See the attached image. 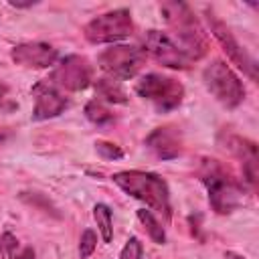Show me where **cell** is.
<instances>
[{
	"instance_id": "obj_14",
	"label": "cell",
	"mask_w": 259,
	"mask_h": 259,
	"mask_svg": "<svg viewBox=\"0 0 259 259\" xmlns=\"http://www.w3.org/2000/svg\"><path fill=\"white\" fill-rule=\"evenodd\" d=\"M146 146L162 160H172L180 154V136L172 127H156L148 138Z\"/></svg>"
},
{
	"instance_id": "obj_19",
	"label": "cell",
	"mask_w": 259,
	"mask_h": 259,
	"mask_svg": "<svg viewBox=\"0 0 259 259\" xmlns=\"http://www.w3.org/2000/svg\"><path fill=\"white\" fill-rule=\"evenodd\" d=\"M95 247H97V235L91 229H85L83 235H81V241H79V255H81V259H89L93 255Z\"/></svg>"
},
{
	"instance_id": "obj_16",
	"label": "cell",
	"mask_w": 259,
	"mask_h": 259,
	"mask_svg": "<svg viewBox=\"0 0 259 259\" xmlns=\"http://www.w3.org/2000/svg\"><path fill=\"white\" fill-rule=\"evenodd\" d=\"M85 115L95 125H105V123H111L113 121V113L99 99H93V101H89L85 105Z\"/></svg>"
},
{
	"instance_id": "obj_7",
	"label": "cell",
	"mask_w": 259,
	"mask_h": 259,
	"mask_svg": "<svg viewBox=\"0 0 259 259\" xmlns=\"http://www.w3.org/2000/svg\"><path fill=\"white\" fill-rule=\"evenodd\" d=\"M97 63L113 79H130L144 65V53L132 45H113L99 53Z\"/></svg>"
},
{
	"instance_id": "obj_5",
	"label": "cell",
	"mask_w": 259,
	"mask_h": 259,
	"mask_svg": "<svg viewBox=\"0 0 259 259\" xmlns=\"http://www.w3.org/2000/svg\"><path fill=\"white\" fill-rule=\"evenodd\" d=\"M202 81L206 89L227 107H237L245 99V87L239 77L229 69V65L221 59H214L204 71Z\"/></svg>"
},
{
	"instance_id": "obj_24",
	"label": "cell",
	"mask_w": 259,
	"mask_h": 259,
	"mask_svg": "<svg viewBox=\"0 0 259 259\" xmlns=\"http://www.w3.org/2000/svg\"><path fill=\"white\" fill-rule=\"evenodd\" d=\"M10 259H34V251L32 247H24L20 253H12Z\"/></svg>"
},
{
	"instance_id": "obj_25",
	"label": "cell",
	"mask_w": 259,
	"mask_h": 259,
	"mask_svg": "<svg viewBox=\"0 0 259 259\" xmlns=\"http://www.w3.org/2000/svg\"><path fill=\"white\" fill-rule=\"evenodd\" d=\"M225 259H245L243 255H239V253H233V251H227L225 253Z\"/></svg>"
},
{
	"instance_id": "obj_13",
	"label": "cell",
	"mask_w": 259,
	"mask_h": 259,
	"mask_svg": "<svg viewBox=\"0 0 259 259\" xmlns=\"http://www.w3.org/2000/svg\"><path fill=\"white\" fill-rule=\"evenodd\" d=\"M229 152H233L237 158H241L243 162V176L245 182L251 184L253 188L257 186V146L245 138L239 136H227V146Z\"/></svg>"
},
{
	"instance_id": "obj_17",
	"label": "cell",
	"mask_w": 259,
	"mask_h": 259,
	"mask_svg": "<svg viewBox=\"0 0 259 259\" xmlns=\"http://www.w3.org/2000/svg\"><path fill=\"white\" fill-rule=\"evenodd\" d=\"M93 217H95V223L99 227V233H101L103 241L109 243L111 237H113V225H111V210H109V206L95 204L93 206Z\"/></svg>"
},
{
	"instance_id": "obj_8",
	"label": "cell",
	"mask_w": 259,
	"mask_h": 259,
	"mask_svg": "<svg viewBox=\"0 0 259 259\" xmlns=\"http://www.w3.org/2000/svg\"><path fill=\"white\" fill-rule=\"evenodd\" d=\"M91 81H93V67L89 65V61L79 55H69L55 67L49 83L55 85L57 89L81 91L89 87Z\"/></svg>"
},
{
	"instance_id": "obj_18",
	"label": "cell",
	"mask_w": 259,
	"mask_h": 259,
	"mask_svg": "<svg viewBox=\"0 0 259 259\" xmlns=\"http://www.w3.org/2000/svg\"><path fill=\"white\" fill-rule=\"evenodd\" d=\"M138 219H140V223L144 225V229L148 231V235L154 239V243H164L166 241V233H164V229H162V225L154 219V214L150 212V210H146V208H140L138 210Z\"/></svg>"
},
{
	"instance_id": "obj_21",
	"label": "cell",
	"mask_w": 259,
	"mask_h": 259,
	"mask_svg": "<svg viewBox=\"0 0 259 259\" xmlns=\"http://www.w3.org/2000/svg\"><path fill=\"white\" fill-rule=\"evenodd\" d=\"M119 259H142V243L138 241V237L127 239V243L119 253Z\"/></svg>"
},
{
	"instance_id": "obj_22",
	"label": "cell",
	"mask_w": 259,
	"mask_h": 259,
	"mask_svg": "<svg viewBox=\"0 0 259 259\" xmlns=\"http://www.w3.org/2000/svg\"><path fill=\"white\" fill-rule=\"evenodd\" d=\"M16 245H18V241H16V237L12 235V233H4L2 237H0V251L4 253V255H12L14 253V249H16Z\"/></svg>"
},
{
	"instance_id": "obj_23",
	"label": "cell",
	"mask_w": 259,
	"mask_h": 259,
	"mask_svg": "<svg viewBox=\"0 0 259 259\" xmlns=\"http://www.w3.org/2000/svg\"><path fill=\"white\" fill-rule=\"evenodd\" d=\"M4 91H6V87L2 85V87H0V109H4V111H12V109H16V107H18L16 101L10 99L8 95H4Z\"/></svg>"
},
{
	"instance_id": "obj_26",
	"label": "cell",
	"mask_w": 259,
	"mask_h": 259,
	"mask_svg": "<svg viewBox=\"0 0 259 259\" xmlns=\"http://www.w3.org/2000/svg\"><path fill=\"white\" fill-rule=\"evenodd\" d=\"M0 140H4V134H0Z\"/></svg>"
},
{
	"instance_id": "obj_2",
	"label": "cell",
	"mask_w": 259,
	"mask_h": 259,
	"mask_svg": "<svg viewBox=\"0 0 259 259\" xmlns=\"http://www.w3.org/2000/svg\"><path fill=\"white\" fill-rule=\"evenodd\" d=\"M200 180L206 184L210 206L219 214H229L243 204L245 198L243 186L231 176L229 170H225V166L219 160H208V158L202 160Z\"/></svg>"
},
{
	"instance_id": "obj_1",
	"label": "cell",
	"mask_w": 259,
	"mask_h": 259,
	"mask_svg": "<svg viewBox=\"0 0 259 259\" xmlns=\"http://www.w3.org/2000/svg\"><path fill=\"white\" fill-rule=\"evenodd\" d=\"M160 12H162L166 24L172 30V34H168V36L186 55V59L190 63L202 59L208 51V42H206V36L202 32L194 12L188 8V4H184V2H164L160 6Z\"/></svg>"
},
{
	"instance_id": "obj_3",
	"label": "cell",
	"mask_w": 259,
	"mask_h": 259,
	"mask_svg": "<svg viewBox=\"0 0 259 259\" xmlns=\"http://www.w3.org/2000/svg\"><path fill=\"white\" fill-rule=\"evenodd\" d=\"M113 182L134 198L146 202L150 208L162 212L166 219H170V192L168 184L152 172L142 170H123L113 174Z\"/></svg>"
},
{
	"instance_id": "obj_9",
	"label": "cell",
	"mask_w": 259,
	"mask_h": 259,
	"mask_svg": "<svg viewBox=\"0 0 259 259\" xmlns=\"http://www.w3.org/2000/svg\"><path fill=\"white\" fill-rule=\"evenodd\" d=\"M206 20H208V24H210V30H212L214 38H217V40L221 42V47L225 49L227 57H229L239 69H243V71L249 75L251 81H257V63H255V59L237 42V38L233 36L231 28H229L223 20H219L217 14L210 12V10L206 12Z\"/></svg>"
},
{
	"instance_id": "obj_15",
	"label": "cell",
	"mask_w": 259,
	"mask_h": 259,
	"mask_svg": "<svg viewBox=\"0 0 259 259\" xmlns=\"http://www.w3.org/2000/svg\"><path fill=\"white\" fill-rule=\"evenodd\" d=\"M95 93L99 99L107 101V103H125L127 101V95L121 87V83L113 77H103V79H97L95 83Z\"/></svg>"
},
{
	"instance_id": "obj_12",
	"label": "cell",
	"mask_w": 259,
	"mask_h": 259,
	"mask_svg": "<svg viewBox=\"0 0 259 259\" xmlns=\"http://www.w3.org/2000/svg\"><path fill=\"white\" fill-rule=\"evenodd\" d=\"M57 49L47 42H24L12 49V61L30 69H47L57 61Z\"/></svg>"
},
{
	"instance_id": "obj_4",
	"label": "cell",
	"mask_w": 259,
	"mask_h": 259,
	"mask_svg": "<svg viewBox=\"0 0 259 259\" xmlns=\"http://www.w3.org/2000/svg\"><path fill=\"white\" fill-rule=\"evenodd\" d=\"M136 93L140 97L148 99L158 111L166 113L180 105V101L184 97V87L172 77L148 73V75L140 77V81H136Z\"/></svg>"
},
{
	"instance_id": "obj_10",
	"label": "cell",
	"mask_w": 259,
	"mask_h": 259,
	"mask_svg": "<svg viewBox=\"0 0 259 259\" xmlns=\"http://www.w3.org/2000/svg\"><path fill=\"white\" fill-rule=\"evenodd\" d=\"M144 47L158 63H162L170 69H188L190 67V61L174 45V40L168 36V32L148 30L146 36H144Z\"/></svg>"
},
{
	"instance_id": "obj_6",
	"label": "cell",
	"mask_w": 259,
	"mask_h": 259,
	"mask_svg": "<svg viewBox=\"0 0 259 259\" xmlns=\"http://www.w3.org/2000/svg\"><path fill=\"white\" fill-rule=\"evenodd\" d=\"M134 30L132 24V14L125 8H117L111 12H105L97 18H93L85 26V38L93 45H103V42H115L125 36H130Z\"/></svg>"
},
{
	"instance_id": "obj_20",
	"label": "cell",
	"mask_w": 259,
	"mask_h": 259,
	"mask_svg": "<svg viewBox=\"0 0 259 259\" xmlns=\"http://www.w3.org/2000/svg\"><path fill=\"white\" fill-rule=\"evenodd\" d=\"M95 150H97V154L101 156V158H105V160H119L121 156H123V152H121V148L119 146H115V144H109V142H95Z\"/></svg>"
},
{
	"instance_id": "obj_11",
	"label": "cell",
	"mask_w": 259,
	"mask_h": 259,
	"mask_svg": "<svg viewBox=\"0 0 259 259\" xmlns=\"http://www.w3.org/2000/svg\"><path fill=\"white\" fill-rule=\"evenodd\" d=\"M32 95H34V109H32V117L34 119L55 117V115H59L67 107V99L49 81L36 83L32 87Z\"/></svg>"
}]
</instances>
